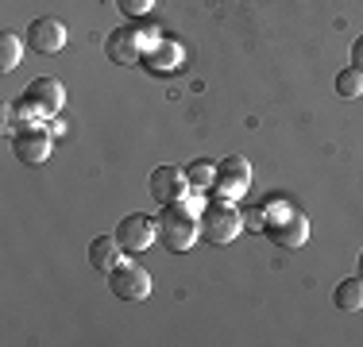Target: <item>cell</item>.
I'll list each match as a JSON object with an SVG mask.
<instances>
[{
    "mask_svg": "<svg viewBox=\"0 0 363 347\" xmlns=\"http://www.w3.org/2000/svg\"><path fill=\"white\" fill-rule=\"evenodd\" d=\"M209 197L186 193L174 205H162V212L155 216L159 224V243L167 251H194L197 239H201V208Z\"/></svg>",
    "mask_w": 363,
    "mask_h": 347,
    "instance_id": "6da1fadb",
    "label": "cell"
},
{
    "mask_svg": "<svg viewBox=\"0 0 363 347\" xmlns=\"http://www.w3.org/2000/svg\"><path fill=\"white\" fill-rule=\"evenodd\" d=\"M263 236L274 243V247L298 251L306 247L309 239V216L298 212L286 197H267L263 201Z\"/></svg>",
    "mask_w": 363,
    "mask_h": 347,
    "instance_id": "7a4b0ae2",
    "label": "cell"
},
{
    "mask_svg": "<svg viewBox=\"0 0 363 347\" xmlns=\"http://www.w3.org/2000/svg\"><path fill=\"white\" fill-rule=\"evenodd\" d=\"M167 39L162 35V28H155V23H128V28H116L105 39V55H108V62H116V66H140L143 62V55L151 47H159V42Z\"/></svg>",
    "mask_w": 363,
    "mask_h": 347,
    "instance_id": "3957f363",
    "label": "cell"
},
{
    "mask_svg": "<svg viewBox=\"0 0 363 347\" xmlns=\"http://www.w3.org/2000/svg\"><path fill=\"white\" fill-rule=\"evenodd\" d=\"M247 228V216L236 208V201H224V197H213L201 208V239H209L213 247H228V243L240 239V232Z\"/></svg>",
    "mask_w": 363,
    "mask_h": 347,
    "instance_id": "277c9868",
    "label": "cell"
},
{
    "mask_svg": "<svg viewBox=\"0 0 363 347\" xmlns=\"http://www.w3.org/2000/svg\"><path fill=\"white\" fill-rule=\"evenodd\" d=\"M247 189H252V162L244 154H224L217 162V189H213V197L240 201Z\"/></svg>",
    "mask_w": 363,
    "mask_h": 347,
    "instance_id": "5b68a950",
    "label": "cell"
},
{
    "mask_svg": "<svg viewBox=\"0 0 363 347\" xmlns=\"http://www.w3.org/2000/svg\"><path fill=\"white\" fill-rule=\"evenodd\" d=\"M116 239H120V247H124L128 255H140V251L155 247L159 224H155L147 212H128V216H120V224H116Z\"/></svg>",
    "mask_w": 363,
    "mask_h": 347,
    "instance_id": "8992f818",
    "label": "cell"
},
{
    "mask_svg": "<svg viewBox=\"0 0 363 347\" xmlns=\"http://www.w3.org/2000/svg\"><path fill=\"white\" fill-rule=\"evenodd\" d=\"M50 147H55V135H50L47 124H23L20 132L12 135V151L20 162H31V166H39V162L50 159Z\"/></svg>",
    "mask_w": 363,
    "mask_h": 347,
    "instance_id": "52a82bcc",
    "label": "cell"
},
{
    "mask_svg": "<svg viewBox=\"0 0 363 347\" xmlns=\"http://www.w3.org/2000/svg\"><path fill=\"white\" fill-rule=\"evenodd\" d=\"M108 290H112V297H120V301H147L151 297V274L135 263H120L116 271L108 274Z\"/></svg>",
    "mask_w": 363,
    "mask_h": 347,
    "instance_id": "ba28073f",
    "label": "cell"
},
{
    "mask_svg": "<svg viewBox=\"0 0 363 347\" xmlns=\"http://www.w3.org/2000/svg\"><path fill=\"white\" fill-rule=\"evenodd\" d=\"M28 47L35 50V55H58V50L66 47V39H70V31H66L62 20H55V16H39V20L28 23Z\"/></svg>",
    "mask_w": 363,
    "mask_h": 347,
    "instance_id": "9c48e42d",
    "label": "cell"
},
{
    "mask_svg": "<svg viewBox=\"0 0 363 347\" xmlns=\"http://www.w3.org/2000/svg\"><path fill=\"white\" fill-rule=\"evenodd\" d=\"M147 189H151L155 205H174L189 193V178L186 166H155L151 178H147Z\"/></svg>",
    "mask_w": 363,
    "mask_h": 347,
    "instance_id": "30bf717a",
    "label": "cell"
},
{
    "mask_svg": "<svg viewBox=\"0 0 363 347\" xmlns=\"http://www.w3.org/2000/svg\"><path fill=\"white\" fill-rule=\"evenodd\" d=\"M23 97H31L39 104V112L43 116H58V112H62V104H66V85L58 81V77H35V81L28 85V93H23Z\"/></svg>",
    "mask_w": 363,
    "mask_h": 347,
    "instance_id": "8fae6325",
    "label": "cell"
},
{
    "mask_svg": "<svg viewBox=\"0 0 363 347\" xmlns=\"http://www.w3.org/2000/svg\"><path fill=\"white\" fill-rule=\"evenodd\" d=\"M143 66L151 69V74H178V69L186 66V50H182V42H174V39H162L159 47H151L143 55Z\"/></svg>",
    "mask_w": 363,
    "mask_h": 347,
    "instance_id": "7c38bea8",
    "label": "cell"
},
{
    "mask_svg": "<svg viewBox=\"0 0 363 347\" xmlns=\"http://www.w3.org/2000/svg\"><path fill=\"white\" fill-rule=\"evenodd\" d=\"M124 247H120V239H116V232H112V236H97L89 243V266L93 271H101V274H112L116 271L120 263H124Z\"/></svg>",
    "mask_w": 363,
    "mask_h": 347,
    "instance_id": "4fadbf2b",
    "label": "cell"
},
{
    "mask_svg": "<svg viewBox=\"0 0 363 347\" xmlns=\"http://www.w3.org/2000/svg\"><path fill=\"white\" fill-rule=\"evenodd\" d=\"M186 178H189V193L209 197L213 189H217V162L213 159H194L186 166Z\"/></svg>",
    "mask_w": 363,
    "mask_h": 347,
    "instance_id": "5bb4252c",
    "label": "cell"
},
{
    "mask_svg": "<svg viewBox=\"0 0 363 347\" xmlns=\"http://www.w3.org/2000/svg\"><path fill=\"white\" fill-rule=\"evenodd\" d=\"M333 305L340 312H359L363 309V278H344V282H336Z\"/></svg>",
    "mask_w": 363,
    "mask_h": 347,
    "instance_id": "9a60e30c",
    "label": "cell"
},
{
    "mask_svg": "<svg viewBox=\"0 0 363 347\" xmlns=\"http://www.w3.org/2000/svg\"><path fill=\"white\" fill-rule=\"evenodd\" d=\"M20 62H23V39L16 31H0V69L12 74Z\"/></svg>",
    "mask_w": 363,
    "mask_h": 347,
    "instance_id": "2e32d148",
    "label": "cell"
},
{
    "mask_svg": "<svg viewBox=\"0 0 363 347\" xmlns=\"http://www.w3.org/2000/svg\"><path fill=\"white\" fill-rule=\"evenodd\" d=\"M333 89H336V97H344V101L363 97V69H356V66L340 69V74L333 77Z\"/></svg>",
    "mask_w": 363,
    "mask_h": 347,
    "instance_id": "e0dca14e",
    "label": "cell"
},
{
    "mask_svg": "<svg viewBox=\"0 0 363 347\" xmlns=\"http://www.w3.org/2000/svg\"><path fill=\"white\" fill-rule=\"evenodd\" d=\"M16 116H20V124H39V120H47L31 97H20V101H16Z\"/></svg>",
    "mask_w": 363,
    "mask_h": 347,
    "instance_id": "ac0fdd59",
    "label": "cell"
},
{
    "mask_svg": "<svg viewBox=\"0 0 363 347\" xmlns=\"http://www.w3.org/2000/svg\"><path fill=\"white\" fill-rule=\"evenodd\" d=\"M116 8L128 16V20H140V16H147L155 8V0H116Z\"/></svg>",
    "mask_w": 363,
    "mask_h": 347,
    "instance_id": "d6986e66",
    "label": "cell"
},
{
    "mask_svg": "<svg viewBox=\"0 0 363 347\" xmlns=\"http://www.w3.org/2000/svg\"><path fill=\"white\" fill-rule=\"evenodd\" d=\"M352 66H356V69H363V35H359L356 42H352Z\"/></svg>",
    "mask_w": 363,
    "mask_h": 347,
    "instance_id": "ffe728a7",
    "label": "cell"
},
{
    "mask_svg": "<svg viewBox=\"0 0 363 347\" xmlns=\"http://www.w3.org/2000/svg\"><path fill=\"white\" fill-rule=\"evenodd\" d=\"M47 127H50V135H62V132H66V124H62L58 116H50V120H47Z\"/></svg>",
    "mask_w": 363,
    "mask_h": 347,
    "instance_id": "44dd1931",
    "label": "cell"
},
{
    "mask_svg": "<svg viewBox=\"0 0 363 347\" xmlns=\"http://www.w3.org/2000/svg\"><path fill=\"white\" fill-rule=\"evenodd\" d=\"M359 278H363V255H359Z\"/></svg>",
    "mask_w": 363,
    "mask_h": 347,
    "instance_id": "7402d4cb",
    "label": "cell"
}]
</instances>
